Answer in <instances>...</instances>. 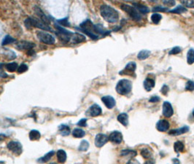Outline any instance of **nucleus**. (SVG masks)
Returning a JSON list of instances; mask_svg holds the SVG:
<instances>
[{"instance_id":"obj_19","label":"nucleus","mask_w":194,"mask_h":164,"mask_svg":"<svg viewBox=\"0 0 194 164\" xmlns=\"http://www.w3.org/2000/svg\"><path fill=\"white\" fill-rule=\"evenodd\" d=\"M189 128L187 126L182 127V128H178V129H173L171 130L170 131H169V134L172 136H179L181 135L182 134H185L188 131Z\"/></svg>"},{"instance_id":"obj_13","label":"nucleus","mask_w":194,"mask_h":164,"mask_svg":"<svg viewBox=\"0 0 194 164\" xmlns=\"http://www.w3.org/2000/svg\"><path fill=\"white\" fill-rule=\"evenodd\" d=\"M174 114L173 108L169 102L165 101L163 104V115L166 117H171Z\"/></svg>"},{"instance_id":"obj_44","label":"nucleus","mask_w":194,"mask_h":164,"mask_svg":"<svg viewBox=\"0 0 194 164\" xmlns=\"http://www.w3.org/2000/svg\"><path fill=\"white\" fill-rule=\"evenodd\" d=\"M163 3H164L165 5L168 6V7H173V6H175V4H176L175 1H169V0H168V1H164Z\"/></svg>"},{"instance_id":"obj_5","label":"nucleus","mask_w":194,"mask_h":164,"mask_svg":"<svg viewBox=\"0 0 194 164\" xmlns=\"http://www.w3.org/2000/svg\"><path fill=\"white\" fill-rule=\"evenodd\" d=\"M55 27L57 29V32H56V34L62 42L67 43L71 41V38H72L73 35L72 32L67 31L61 26H57L56 24H55Z\"/></svg>"},{"instance_id":"obj_26","label":"nucleus","mask_w":194,"mask_h":164,"mask_svg":"<svg viewBox=\"0 0 194 164\" xmlns=\"http://www.w3.org/2000/svg\"><path fill=\"white\" fill-rule=\"evenodd\" d=\"M58 130L62 136H68L70 134V128L66 125H61L58 127Z\"/></svg>"},{"instance_id":"obj_32","label":"nucleus","mask_w":194,"mask_h":164,"mask_svg":"<svg viewBox=\"0 0 194 164\" xmlns=\"http://www.w3.org/2000/svg\"><path fill=\"white\" fill-rule=\"evenodd\" d=\"M5 68L8 72H14L17 70V69H18V64L15 62L7 63V64L5 65Z\"/></svg>"},{"instance_id":"obj_54","label":"nucleus","mask_w":194,"mask_h":164,"mask_svg":"<svg viewBox=\"0 0 194 164\" xmlns=\"http://www.w3.org/2000/svg\"><path fill=\"white\" fill-rule=\"evenodd\" d=\"M193 115L194 116V109H193Z\"/></svg>"},{"instance_id":"obj_41","label":"nucleus","mask_w":194,"mask_h":164,"mask_svg":"<svg viewBox=\"0 0 194 164\" xmlns=\"http://www.w3.org/2000/svg\"><path fill=\"white\" fill-rule=\"evenodd\" d=\"M181 3L184 6L187 7H190V8H193L194 7V1H182Z\"/></svg>"},{"instance_id":"obj_37","label":"nucleus","mask_w":194,"mask_h":164,"mask_svg":"<svg viewBox=\"0 0 194 164\" xmlns=\"http://www.w3.org/2000/svg\"><path fill=\"white\" fill-rule=\"evenodd\" d=\"M185 90L189 91H194V82L191 80H188L185 85Z\"/></svg>"},{"instance_id":"obj_42","label":"nucleus","mask_w":194,"mask_h":164,"mask_svg":"<svg viewBox=\"0 0 194 164\" xmlns=\"http://www.w3.org/2000/svg\"><path fill=\"white\" fill-rule=\"evenodd\" d=\"M153 12H167L169 11L168 8L167 7H161V6H157V7H155L153 9Z\"/></svg>"},{"instance_id":"obj_12","label":"nucleus","mask_w":194,"mask_h":164,"mask_svg":"<svg viewBox=\"0 0 194 164\" xmlns=\"http://www.w3.org/2000/svg\"><path fill=\"white\" fill-rule=\"evenodd\" d=\"M102 108L97 104H93L89 109L87 110L86 114L88 116L91 117H97V116L100 115L102 114Z\"/></svg>"},{"instance_id":"obj_23","label":"nucleus","mask_w":194,"mask_h":164,"mask_svg":"<svg viewBox=\"0 0 194 164\" xmlns=\"http://www.w3.org/2000/svg\"><path fill=\"white\" fill-rule=\"evenodd\" d=\"M133 6H135V8L137 9L140 13H143V14H146L150 12V9L147 7V6L144 5V4H139V3H133Z\"/></svg>"},{"instance_id":"obj_22","label":"nucleus","mask_w":194,"mask_h":164,"mask_svg":"<svg viewBox=\"0 0 194 164\" xmlns=\"http://www.w3.org/2000/svg\"><path fill=\"white\" fill-rule=\"evenodd\" d=\"M118 120L124 126H127L128 124V116L126 113H121L118 116Z\"/></svg>"},{"instance_id":"obj_18","label":"nucleus","mask_w":194,"mask_h":164,"mask_svg":"<svg viewBox=\"0 0 194 164\" xmlns=\"http://www.w3.org/2000/svg\"><path fill=\"white\" fill-rule=\"evenodd\" d=\"M85 40H86V38L84 35L79 33H73L70 42L73 44H78V43L85 42Z\"/></svg>"},{"instance_id":"obj_52","label":"nucleus","mask_w":194,"mask_h":164,"mask_svg":"<svg viewBox=\"0 0 194 164\" xmlns=\"http://www.w3.org/2000/svg\"><path fill=\"white\" fill-rule=\"evenodd\" d=\"M0 164H4V162H2V161H0Z\"/></svg>"},{"instance_id":"obj_3","label":"nucleus","mask_w":194,"mask_h":164,"mask_svg":"<svg viewBox=\"0 0 194 164\" xmlns=\"http://www.w3.org/2000/svg\"><path fill=\"white\" fill-rule=\"evenodd\" d=\"M77 29L80 30L81 32H84L85 35L90 37L92 40H96L99 38L94 32V24L89 19L86 20L84 22L82 23L80 25V28H77Z\"/></svg>"},{"instance_id":"obj_50","label":"nucleus","mask_w":194,"mask_h":164,"mask_svg":"<svg viewBox=\"0 0 194 164\" xmlns=\"http://www.w3.org/2000/svg\"><path fill=\"white\" fill-rule=\"evenodd\" d=\"M145 164H154V161H153V160H151V159H150V160H147V161H146Z\"/></svg>"},{"instance_id":"obj_21","label":"nucleus","mask_w":194,"mask_h":164,"mask_svg":"<svg viewBox=\"0 0 194 164\" xmlns=\"http://www.w3.org/2000/svg\"><path fill=\"white\" fill-rule=\"evenodd\" d=\"M57 160L60 163H63L66 160V153L63 150H59L57 152Z\"/></svg>"},{"instance_id":"obj_7","label":"nucleus","mask_w":194,"mask_h":164,"mask_svg":"<svg viewBox=\"0 0 194 164\" xmlns=\"http://www.w3.org/2000/svg\"><path fill=\"white\" fill-rule=\"evenodd\" d=\"M37 35L39 40L45 43L47 45L55 44V38L50 34L46 32H43V31H40V32H37Z\"/></svg>"},{"instance_id":"obj_38","label":"nucleus","mask_w":194,"mask_h":164,"mask_svg":"<svg viewBox=\"0 0 194 164\" xmlns=\"http://www.w3.org/2000/svg\"><path fill=\"white\" fill-rule=\"evenodd\" d=\"M122 155H131V157H134L136 155V152L133 150H125L121 151Z\"/></svg>"},{"instance_id":"obj_8","label":"nucleus","mask_w":194,"mask_h":164,"mask_svg":"<svg viewBox=\"0 0 194 164\" xmlns=\"http://www.w3.org/2000/svg\"><path fill=\"white\" fill-rule=\"evenodd\" d=\"M7 148L10 151H11L15 155H19L22 153L23 149L22 145L20 142L16 141H12L7 144Z\"/></svg>"},{"instance_id":"obj_36","label":"nucleus","mask_w":194,"mask_h":164,"mask_svg":"<svg viewBox=\"0 0 194 164\" xmlns=\"http://www.w3.org/2000/svg\"><path fill=\"white\" fill-rule=\"evenodd\" d=\"M141 155L144 158H149L151 156V152L147 148H144L141 152Z\"/></svg>"},{"instance_id":"obj_9","label":"nucleus","mask_w":194,"mask_h":164,"mask_svg":"<svg viewBox=\"0 0 194 164\" xmlns=\"http://www.w3.org/2000/svg\"><path fill=\"white\" fill-rule=\"evenodd\" d=\"M35 47V43L32 42L28 41H21L18 42L16 44V48L20 50H32L33 47Z\"/></svg>"},{"instance_id":"obj_45","label":"nucleus","mask_w":194,"mask_h":164,"mask_svg":"<svg viewBox=\"0 0 194 164\" xmlns=\"http://www.w3.org/2000/svg\"><path fill=\"white\" fill-rule=\"evenodd\" d=\"M87 119H81V120H80V121L77 123V125H78L79 126H81V127H86L87 126Z\"/></svg>"},{"instance_id":"obj_47","label":"nucleus","mask_w":194,"mask_h":164,"mask_svg":"<svg viewBox=\"0 0 194 164\" xmlns=\"http://www.w3.org/2000/svg\"><path fill=\"white\" fill-rule=\"evenodd\" d=\"M160 99H160V97L156 96H153V97H152V98H150V99L149 100V101L153 102V103H154V102L159 101Z\"/></svg>"},{"instance_id":"obj_28","label":"nucleus","mask_w":194,"mask_h":164,"mask_svg":"<svg viewBox=\"0 0 194 164\" xmlns=\"http://www.w3.org/2000/svg\"><path fill=\"white\" fill-rule=\"evenodd\" d=\"M150 50H143L138 53L137 58L139 60H145L146 58H148L149 56L150 55Z\"/></svg>"},{"instance_id":"obj_40","label":"nucleus","mask_w":194,"mask_h":164,"mask_svg":"<svg viewBox=\"0 0 194 164\" xmlns=\"http://www.w3.org/2000/svg\"><path fill=\"white\" fill-rule=\"evenodd\" d=\"M57 22L59 23L60 25L64 26H68V27H69V26H70V24H69V21H68V18H63V19H61V20H58V21H57Z\"/></svg>"},{"instance_id":"obj_2","label":"nucleus","mask_w":194,"mask_h":164,"mask_svg":"<svg viewBox=\"0 0 194 164\" xmlns=\"http://www.w3.org/2000/svg\"><path fill=\"white\" fill-rule=\"evenodd\" d=\"M25 26L29 29H32V27H35L42 29V30L50 31V32H52V28L50 26L46 25L45 24H44L43 21H41L38 18H32V17H29V18H28L25 21Z\"/></svg>"},{"instance_id":"obj_39","label":"nucleus","mask_w":194,"mask_h":164,"mask_svg":"<svg viewBox=\"0 0 194 164\" xmlns=\"http://www.w3.org/2000/svg\"><path fill=\"white\" fill-rule=\"evenodd\" d=\"M28 70V66L26 64H25V63H22V64H21L19 66V67L18 68V73H24V72H26V71Z\"/></svg>"},{"instance_id":"obj_46","label":"nucleus","mask_w":194,"mask_h":164,"mask_svg":"<svg viewBox=\"0 0 194 164\" xmlns=\"http://www.w3.org/2000/svg\"><path fill=\"white\" fill-rule=\"evenodd\" d=\"M169 90V89L168 86H166V85H164V86L162 87V88H161V92L162 93V94H164V95H165V94H167V93H168Z\"/></svg>"},{"instance_id":"obj_6","label":"nucleus","mask_w":194,"mask_h":164,"mask_svg":"<svg viewBox=\"0 0 194 164\" xmlns=\"http://www.w3.org/2000/svg\"><path fill=\"white\" fill-rule=\"evenodd\" d=\"M120 8L128 14V15L132 18L133 21H140L141 18H142L140 14L138 13L137 10H136L134 7H132V6L131 5H128V4H123L120 6Z\"/></svg>"},{"instance_id":"obj_17","label":"nucleus","mask_w":194,"mask_h":164,"mask_svg":"<svg viewBox=\"0 0 194 164\" xmlns=\"http://www.w3.org/2000/svg\"><path fill=\"white\" fill-rule=\"evenodd\" d=\"M169 126V123L166 120H159L156 124V128L158 131H161V132H165V131H168Z\"/></svg>"},{"instance_id":"obj_20","label":"nucleus","mask_w":194,"mask_h":164,"mask_svg":"<svg viewBox=\"0 0 194 164\" xmlns=\"http://www.w3.org/2000/svg\"><path fill=\"white\" fill-rule=\"evenodd\" d=\"M155 86V81L152 78H147L145 79L144 81V88L147 91H150L152 89L154 88Z\"/></svg>"},{"instance_id":"obj_14","label":"nucleus","mask_w":194,"mask_h":164,"mask_svg":"<svg viewBox=\"0 0 194 164\" xmlns=\"http://www.w3.org/2000/svg\"><path fill=\"white\" fill-rule=\"evenodd\" d=\"M35 11L36 14L37 15V16L39 17V19L41 21H43L44 24H45L46 25H48L50 24V18H48L47 16L45 15V14L43 13V10L38 7H35Z\"/></svg>"},{"instance_id":"obj_25","label":"nucleus","mask_w":194,"mask_h":164,"mask_svg":"<svg viewBox=\"0 0 194 164\" xmlns=\"http://www.w3.org/2000/svg\"><path fill=\"white\" fill-rule=\"evenodd\" d=\"M41 137V134L37 130H32L29 133V139L32 141H36L39 140Z\"/></svg>"},{"instance_id":"obj_49","label":"nucleus","mask_w":194,"mask_h":164,"mask_svg":"<svg viewBox=\"0 0 194 164\" xmlns=\"http://www.w3.org/2000/svg\"><path fill=\"white\" fill-rule=\"evenodd\" d=\"M172 162H173V164H180V160L176 158L173 159V160H172Z\"/></svg>"},{"instance_id":"obj_34","label":"nucleus","mask_w":194,"mask_h":164,"mask_svg":"<svg viewBox=\"0 0 194 164\" xmlns=\"http://www.w3.org/2000/svg\"><path fill=\"white\" fill-rule=\"evenodd\" d=\"M161 18H162V16H161V14L153 13V15H151V20L153 22V24H158V23H159V21L161 20Z\"/></svg>"},{"instance_id":"obj_31","label":"nucleus","mask_w":194,"mask_h":164,"mask_svg":"<svg viewBox=\"0 0 194 164\" xmlns=\"http://www.w3.org/2000/svg\"><path fill=\"white\" fill-rule=\"evenodd\" d=\"M188 10L185 8V7H183V6H181V5H178L177 7H175V9H173V10H169V13H177V14H181V13H185V12H187Z\"/></svg>"},{"instance_id":"obj_24","label":"nucleus","mask_w":194,"mask_h":164,"mask_svg":"<svg viewBox=\"0 0 194 164\" xmlns=\"http://www.w3.org/2000/svg\"><path fill=\"white\" fill-rule=\"evenodd\" d=\"M54 154H55V152L54 151L49 152H48L47 154L45 155L43 157H42L41 158L39 159L38 162H40V163H46V162H48V160H50V158L54 155Z\"/></svg>"},{"instance_id":"obj_4","label":"nucleus","mask_w":194,"mask_h":164,"mask_svg":"<svg viewBox=\"0 0 194 164\" xmlns=\"http://www.w3.org/2000/svg\"><path fill=\"white\" fill-rule=\"evenodd\" d=\"M132 83L130 80L123 79L118 83L116 86V91L120 95H126L131 91Z\"/></svg>"},{"instance_id":"obj_29","label":"nucleus","mask_w":194,"mask_h":164,"mask_svg":"<svg viewBox=\"0 0 194 164\" xmlns=\"http://www.w3.org/2000/svg\"><path fill=\"white\" fill-rule=\"evenodd\" d=\"M72 135L74 137L76 138H82L85 135V131L83 129L80 128H74V131H72Z\"/></svg>"},{"instance_id":"obj_15","label":"nucleus","mask_w":194,"mask_h":164,"mask_svg":"<svg viewBox=\"0 0 194 164\" xmlns=\"http://www.w3.org/2000/svg\"><path fill=\"white\" fill-rule=\"evenodd\" d=\"M109 140L116 144H120L123 141V135L119 131H113L109 137Z\"/></svg>"},{"instance_id":"obj_11","label":"nucleus","mask_w":194,"mask_h":164,"mask_svg":"<svg viewBox=\"0 0 194 164\" xmlns=\"http://www.w3.org/2000/svg\"><path fill=\"white\" fill-rule=\"evenodd\" d=\"M136 69V63L133 61H131L125 66V69L120 72V75H131L134 73L135 70Z\"/></svg>"},{"instance_id":"obj_35","label":"nucleus","mask_w":194,"mask_h":164,"mask_svg":"<svg viewBox=\"0 0 194 164\" xmlns=\"http://www.w3.org/2000/svg\"><path fill=\"white\" fill-rule=\"evenodd\" d=\"M89 148V143L86 140H83L80 143L79 147V150L80 151H86Z\"/></svg>"},{"instance_id":"obj_53","label":"nucleus","mask_w":194,"mask_h":164,"mask_svg":"<svg viewBox=\"0 0 194 164\" xmlns=\"http://www.w3.org/2000/svg\"><path fill=\"white\" fill-rule=\"evenodd\" d=\"M50 164H57V163H50Z\"/></svg>"},{"instance_id":"obj_48","label":"nucleus","mask_w":194,"mask_h":164,"mask_svg":"<svg viewBox=\"0 0 194 164\" xmlns=\"http://www.w3.org/2000/svg\"><path fill=\"white\" fill-rule=\"evenodd\" d=\"M126 164H140V163H139V162L137 160H136V159H131L130 160H128V163Z\"/></svg>"},{"instance_id":"obj_51","label":"nucleus","mask_w":194,"mask_h":164,"mask_svg":"<svg viewBox=\"0 0 194 164\" xmlns=\"http://www.w3.org/2000/svg\"><path fill=\"white\" fill-rule=\"evenodd\" d=\"M2 67H3V64H2V63H0V70H1Z\"/></svg>"},{"instance_id":"obj_10","label":"nucleus","mask_w":194,"mask_h":164,"mask_svg":"<svg viewBox=\"0 0 194 164\" xmlns=\"http://www.w3.org/2000/svg\"><path fill=\"white\" fill-rule=\"evenodd\" d=\"M109 141V137L104 134H99L96 136L95 145L97 147H102Z\"/></svg>"},{"instance_id":"obj_1","label":"nucleus","mask_w":194,"mask_h":164,"mask_svg":"<svg viewBox=\"0 0 194 164\" xmlns=\"http://www.w3.org/2000/svg\"><path fill=\"white\" fill-rule=\"evenodd\" d=\"M101 15L108 23H116L118 21L119 14L116 10L109 5H102L100 7Z\"/></svg>"},{"instance_id":"obj_33","label":"nucleus","mask_w":194,"mask_h":164,"mask_svg":"<svg viewBox=\"0 0 194 164\" xmlns=\"http://www.w3.org/2000/svg\"><path fill=\"white\" fill-rule=\"evenodd\" d=\"M15 42V39L12 38L11 36H10V35H7V36L4 38V40H3L1 45H2L3 46L7 45H10L11 44V43Z\"/></svg>"},{"instance_id":"obj_30","label":"nucleus","mask_w":194,"mask_h":164,"mask_svg":"<svg viewBox=\"0 0 194 164\" xmlns=\"http://www.w3.org/2000/svg\"><path fill=\"white\" fill-rule=\"evenodd\" d=\"M187 62L189 65L193 64L194 63V50L193 48L190 49L187 54Z\"/></svg>"},{"instance_id":"obj_43","label":"nucleus","mask_w":194,"mask_h":164,"mask_svg":"<svg viewBox=\"0 0 194 164\" xmlns=\"http://www.w3.org/2000/svg\"><path fill=\"white\" fill-rule=\"evenodd\" d=\"M181 51H182V49H181V47H178V46H177V47H173V49H172V50L169 51V55H175V54L180 53Z\"/></svg>"},{"instance_id":"obj_16","label":"nucleus","mask_w":194,"mask_h":164,"mask_svg":"<svg viewBox=\"0 0 194 164\" xmlns=\"http://www.w3.org/2000/svg\"><path fill=\"white\" fill-rule=\"evenodd\" d=\"M102 101H103V103L105 104V106L108 108V109H113L116 104L115 100L114 99V98L110 96H105L102 97Z\"/></svg>"},{"instance_id":"obj_27","label":"nucleus","mask_w":194,"mask_h":164,"mask_svg":"<svg viewBox=\"0 0 194 164\" xmlns=\"http://www.w3.org/2000/svg\"><path fill=\"white\" fill-rule=\"evenodd\" d=\"M174 149L176 152H182L185 150L184 144L180 141H177L174 145Z\"/></svg>"}]
</instances>
